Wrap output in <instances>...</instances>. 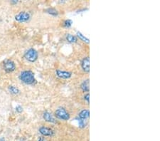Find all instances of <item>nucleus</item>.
<instances>
[{"label":"nucleus","instance_id":"412c9836","mask_svg":"<svg viewBox=\"0 0 160 141\" xmlns=\"http://www.w3.org/2000/svg\"><path fill=\"white\" fill-rule=\"evenodd\" d=\"M11 3H12V4H16V3H18V1H16V0H12V1H11Z\"/></svg>","mask_w":160,"mask_h":141},{"label":"nucleus","instance_id":"4be33fe9","mask_svg":"<svg viewBox=\"0 0 160 141\" xmlns=\"http://www.w3.org/2000/svg\"><path fill=\"white\" fill-rule=\"evenodd\" d=\"M0 141H6L4 140V138H1V139H0Z\"/></svg>","mask_w":160,"mask_h":141},{"label":"nucleus","instance_id":"a211bd4d","mask_svg":"<svg viewBox=\"0 0 160 141\" xmlns=\"http://www.w3.org/2000/svg\"><path fill=\"white\" fill-rule=\"evenodd\" d=\"M16 111L19 113H20L23 111V108L21 106H17L16 107Z\"/></svg>","mask_w":160,"mask_h":141},{"label":"nucleus","instance_id":"6e6552de","mask_svg":"<svg viewBox=\"0 0 160 141\" xmlns=\"http://www.w3.org/2000/svg\"><path fill=\"white\" fill-rule=\"evenodd\" d=\"M81 66L83 70L85 72L88 73L90 71V58L86 57L83 59V61L81 62Z\"/></svg>","mask_w":160,"mask_h":141},{"label":"nucleus","instance_id":"dca6fc26","mask_svg":"<svg viewBox=\"0 0 160 141\" xmlns=\"http://www.w3.org/2000/svg\"><path fill=\"white\" fill-rule=\"evenodd\" d=\"M73 22L71 19H67L65 21H64L63 22V27L65 28H69L72 26Z\"/></svg>","mask_w":160,"mask_h":141},{"label":"nucleus","instance_id":"6ab92c4d","mask_svg":"<svg viewBox=\"0 0 160 141\" xmlns=\"http://www.w3.org/2000/svg\"><path fill=\"white\" fill-rule=\"evenodd\" d=\"M84 99L86 101H87L88 103H90V94L88 93L87 94H86V95H84Z\"/></svg>","mask_w":160,"mask_h":141},{"label":"nucleus","instance_id":"f257e3e1","mask_svg":"<svg viewBox=\"0 0 160 141\" xmlns=\"http://www.w3.org/2000/svg\"><path fill=\"white\" fill-rule=\"evenodd\" d=\"M20 80L27 85L33 84L35 82L34 74L31 71H24L20 74Z\"/></svg>","mask_w":160,"mask_h":141},{"label":"nucleus","instance_id":"20e7f679","mask_svg":"<svg viewBox=\"0 0 160 141\" xmlns=\"http://www.w3.org/2000/svg\"><path fill=\"white\" fill-rule=\"evenodd\" d=\"M3 69L7 73H11L16 69V65L12 60L6 59L3 62Z\"/></svg>","mask_w":160,"mask_h":141},{"label":"nucleus","instance_id":"2eb2a0df","mask_svg":"<svg viewBox=\"0 0 160 141\" xmlns=\"http://www.w3.org/2000/svg\"><path fill=\"white\" fill-rule=\"evenodd\" d=\"M46 12L51 15H53V16H57L58 14V11L54 8H48L46 9Z\"/></svg>","mask_w":160,"mask_h":141},{"label":"nucleus","instance_id":"f3484780","mask_svg":"<svg viewBox=\"0 0 160 141\" xmlns=\"http://www.w3.org/2000/svg\"><path fill=\"white\" fill-rule=\"evenodd\" d=\"M78 125L79 127L81 128H83L86 127V123L85 120H82V119H78Z\"/></svg>","mask_w":160,"mask_h":141},{"label":"nucleus","instance_id":"ddd939ff","mask_svg":"<svg viewBox=\"0 0 160 141\" xmlns=\"http://www.w3.org/2000/svg\"><path fill=\"white\" fill-rule=\"evenodd\" d=\"M8 89L11 93L14 94V95H17V94L20 93L19 89L17 87H16V86H9Z\"/></svg>","mask_w":160,"mask_h":141},{"label":"nucleus","instance_id":"1a4fd4ad","mask_svg":"<svg viewBox=\"0 0 160 141\" xmlns=\"http://www.w3.org/2000/svg\"><path fill=\"white\" fill-rule=\"evenodd\" d=\"M43 118L46 122H48V123H56V121L55 119V118L53 116V115L51 113L46 111L43 114Z\"/></svg>","mask_w":160,"mask_h":141},{"label":"nucleus","instance_id":"4468645a","mask_svg":"<svg viewBox=\"0 0 160 141\" xmlns=\"http://www.w3.org/2000/svg\"><path fill=\"white\" fill-rule=\"evenodd\" d=\"M77 37H78L80 40L84 41V42L87 43V44H89V39H88L87 37H85V36L82 33H80V31H78V32H77Z\"/></svg>","mask_w":160,"mask_h":141},{"label":"nucleus","instance_id":"f8f14e48","mask_svg":"<svg viewBox=\"0 0 160 141\" xmlns=\"http://www.w3.org/2000/svg\"><path fill=\"white\" fill-rule=\"evenodd\" d=\"M66 40L69 43H76L77 41H78V38H77L76 36L68 34L66 35Z\"/></svg>","mask_w":160,"mask_h":141},{"label":"nucleus","instance_id":"423d86ee","mask_svg":"<svg viewBox=\"0 0 160 141\" xmlns=\"http://www.w3.org/2000/svg\"><path fill=\"white\" fill-rule=\"evenodd\" d=\"M56 75L59 78H63V79H68V78H70L71 76H72V73L69 72V71H61L59 69H56Z\"/></svg>","mask_w":160,"mask_h":141},{"label":"nucleus","instance_id":"7ed1b4c3","mask_svg":"<svg viewBox=\"0 0 160 141\" xmlns=\"http://www.w3.org/2000/svg\"><path fill=\"white\" fill-rule=\"evenodd\" d=\"M24 58L29 62H34L38 59V52L34 48H30L24 54Z\"/></svg>","mask_w":160,"mask_h":141},{"label":"nucleus","instance_id":"9d476101","mask_svg":"<svg viewBox=\"0 0 160 141\" xmlns=\"http://www.w3.org/2000/svg\"><path fill=\"white\" fill-rule=\"evenodd\" d=\"M89 116H90L89 110H88V109H84V110H83L80 112V113L78 115V118L79 119L86 120L87 118H89Z\"/></svg>","mask_w":160,"mask_h":141},{"label":"nucleus","instance_id":"0eeeda50","mask_svg":"<svg viewBox=\"0 0 160 141\" xmlns=\"http://www.w3.org/2000/svg\"><path fill=\"white\" fill-rule=\"evenodd\" d=\"M39 133L44 136H53L54 134V131L49 128L41 126L39 128Z\"/></svg>","mask_w":160,"mask_h":141},{"label":"nucleus","instance_id":"9b49d317","mask_svg":"<svg viewBox=\"0 0 160 141\" xmlns=\"http://www.w3.org/2000/svg\"><path fill=\"white\" fill-rule=\"evenodd\" d=\"M90 84H89V79H86L82 83L80 88H81L82 91L84 92H89L90 90Z\"/></svg>","mask_w":160,"mask_h":141},{"label":"nucleus","instance_id":"f03ea898","mask_svg":"<svg viewBox=\"0 0 160 141\" xmlns=\"http://www.w3.org/2000/svg\"><path fill=\"white\" fill-rule=\"evenodd\" d=\"M55 116L58 119L63 121H68L70 119V115L63 108H58L55 111Z\"/></svg>","mask_w":160,"mask_h":141},{"label":"nucleus","instance_id":"aec40b11","mask_svg":"<svg viewBox=\"0 0 160 141\" xmlns=\"http://www.w3.org/2000/svg\"><path fill=\"white\" fill-rule=\"evenodd\" d=\"M44 137H39L38 141H44Z\"/></svg>","mask_w":160,"mask_h":141},{"label":"nucleus","instance_id":"39448f33","mask_svg":"<svg viewBox=\"0 0 160 141\" xmlns=\"http://www.w3.org/2000/svg\"><path fill=\"white\" fill-rule=\"evenodd\" d=\"M31 18L29 13L26 12H21L15 16V19L19 22H26Z\"/></svg>","mask_w":160,"mask_h":141}]
</instances>
